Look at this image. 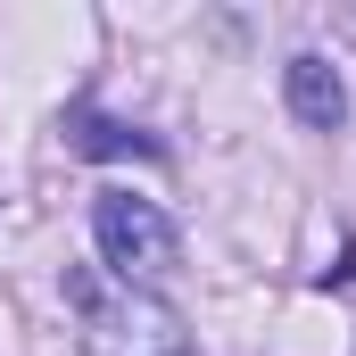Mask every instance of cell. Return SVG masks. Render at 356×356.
<instances>
[{"mask_svg":"<svg viewBox=\"0 0 356 356\" xmlns=\"http://www.w3.org/2000/svg\"><path fill=\"white\" fill-rule=\"evenodd\" d=\"M83 149H99V158H116V149H149V141H124L116 124H99V116H83Z\"/></svg>","mask_w":356,"mask_h":356,"instance_id":"4","label":"cell"},{"mask_svg":"<svg viewBox=\"0 0 356 356\" xmlns=\"http://www.w3.org/2000/svg\"><path fill=\"white\" fill-rule=\"evenodd\" d=\"M91 241H99V266L116 282H141V290L175 266V224L158 216V199H133V191L91 199Z\"/></svg>","mask_w":356,"mask_h":356,"instance_id":"2","label":"cell"},{"mask_svg":"<svg viewBox=\"0 0 356 356\" xmlns=\"http://www.w3.org/2000/svg\"><path fill=\"white\" fill-rule=\"evenodd\" d=\"M67 307L83 323L91 356H182V315L141 290V282H116L108 266H75L67 273Z\"/></svg>","mask_w":356,"mask_h":356,"instance_id":"1","label":"cell"},{"mask_svg":"<svg viewBox=\"0 0 356 356\" xmlns=\"http://www.w3.org/2000/svg\"><path fill=\"white\" fill-rule=\"evenodd\" d=\"M282 91H290V116L315 124V133H332V124L348 116V91H340V75H332V58H315V50L282 67Z\"/></svg>","mask_w":356,"mask_h":356,"instance_id":"3","label":"cell"}]
</instances>
